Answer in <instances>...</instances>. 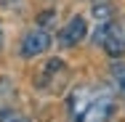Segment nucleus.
Masks as SVG:
<instances>
[{"mask_svg": "<svg viewBox=\"0 0 125 122\" xmlns=\"http://www.w3.org/2000/svg\"><path fill=\"white\" fill-rule=\"evenodd\" d=\"M112 114H115V101H112V96L104 93V90H99V93H91V101H88L80 122H106Z\"/></svg>", "mask_w": 125, "mask_h": 122, "instance_id": "1", "label": "nucleus"}, {"mask_svg": "<svg viewBox=\"0 0 125 122\" xmlns=\"http://www.w3.org/2000/svg\"><path fill=\"white\" fill-rule=\"evenodd\" d=\"M48 48H51V35L45 29H32V32H27L24 40H21V56L24 58H35V56L45 53Z\"/></svg>", "mask_w": 125, "mask_h": 122, "instance_id": "2", "label": "nucleus"}, {"mask_svg": "<svg viewBox=\"0 0 125 122\" xmlns=\"http://www.w3.org/2000/svg\"><path fill=\"white\" fill-rule=\"evenodd\" d=\"M101 45L109 56H123L125 53V21H109Z\"/></svg>", "mask_w": 125, "mask_h": 122, "instance_id": "3", "label": "nucleus"}, {"mask_svg": "<svg viewBox=\"0 0 125 122\" xmlns=\"http://www.w3.org/2000/svg\"><path fill=\"white\" fill-rule=\"evenodd\" d=\"M85 35H88V24H85V19H83V16H75L69 24L59 32V43H61L64 48H72V45H77Z\"/></svg>", "mask_w": 125, "mask_h": 122, "instance_id": "4", "label": "nucleus"}, {"mask_svg": "<svg viewBox=\"0 0 125 122\" xmlns=\"http://www.w3.org/2000/svg\"><path fill=\"white\" fill-rule=\"evenodd\" d=\"M112 82H115V88L125 93V64L123 61H117V64H112Z\"/></svg>", "mask_w": 125, "mask_h": 122, "instance_id": "5", "label": "nucleus"}, {"mask_svg": "<svg viewBox=\"0 0 125 122\" xmlns=\"http://www.w3.org/2000/svg\"><path fill=\"white\" fill-rule=\"evenodd\" d=\"M0 122H29V120H27L19 109H3V112H0Z\"/></svg>", "mask_w": 125, "mask_h": 122, "instance_id": "6", "label": "nucleus"}, {"mask_svg": "<svg viewBox=\"0 0 125 122\" xmlns=\"http://www.w3.org/2000/svg\"><path fill=\"white\" fill-rule=\"evenodd\" d=\"M13 96V88L8 80H0V109H5V101Z\"/></svg>", "mask_w": 125, "mask_h": 122, "instance_id": "7", "label": "nucleus"}, {"mask_svg": "<svg viewBox=\"0 0 125 122\" xmlns=\"http://www.w3.org/2000/svg\"><path fill=\"white\" fill-rule=\"evenodd\" d=\"M109 13H112L109 5H96V8H93V16H96L99 21H109Z\"/></svg>", "mask_w": 125, "mask_h": 122, "instance_id": "8", "label": "nucleus"}, {"mask_svg": "<svg viewBox=\"0 0 125 122\" xmlns=\"http://www.w3.org/2000/svg\"><path fill=\"white\" fill-rule=\"evenodd\" d=\"M61 66H64V61H61V58H53V61H48V64H45V74L61 72Z\"/></svg>", "mask_w": 125, "mask_h": 122, "instance_id": "9", "label": "nucleus"}, {"mask_svg": "<svg viewBox=\"0 0 125 122\" xmlns=\"http://www.w3.org/2000/svg\"><path fill=\"white\" fill-rule=\"evenodd\" d=\"M0 5H3V8H19L21 0H0Z\"/></svg>", "mask_w": 125, "mask_h": 122, "instance_id": "10", "label": "nucleus"}, {"mask_svg": "<svg viewBox=\"0 0 125 122\" xmlns=\"http://www.w3.org/2000/svg\"><path fill=\"white\" fill-rule=\"evenodd\" d=\"M51 19H53V11H48V13H40V19H37V21H40V24H45V21H51Z\"/></svg>", "mask_w": 125, "mask_h": 122, "instance_id": "11", "label": "nucleus"}, {"mask_svg": "<svg viewBox=\"0 0 125 122\" xmlns=\"http://www.w3.org/2000/svg\"><path fill=\"white\" fill-rule=\"evenodd\" d=\"M0 45H3V32H0Z\"/></svg>", "mask_w": 125, "mask_h": 122, "instance_id": "12", "label": "nucleus"}]
</instances>
